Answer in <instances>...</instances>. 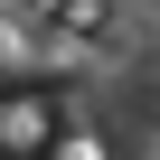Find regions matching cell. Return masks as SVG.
<instances>
[{"label":"cell","mask_w":160,"mask_h":160,"mask_svg":"<svg viewBox=\"0 0 160 160\" xmlns=\"http://www.w3.org/2000/svg\"><path fill=\"white\" fill-rule=\"evenodd\" d=\"M0 160H10V141H0Z\"/></svg>","instance_id":"3957f363"},{"label":"cell","mask_w":160,"mask_h":160,"mask_svg":"<svg viewBox=\"0 0 160 160\" xmlns=\"http://www.w3.org/2000/svg\"><path fill=\"white\" fill-rule=\"evenodd\" d=\"M0 141H10V151L47 141V104H38V94H10V104H0Z\"/></svg>","instance_id":"6da1fadb"},{"label":"cell","mask_w":160,"mask_h":160,"mask_svg":"<svg viewBox=\"0 0 160 160\" xmlns=\"http://www.w3.org/2000/svg\"><path fill=\"white\" fill-rule=\"evenodd\" d=\"M57 160H104V141H85V132H66V141H57Z\"/></svg>","instance_id":"7a4b0ae2"}]
</instances>
